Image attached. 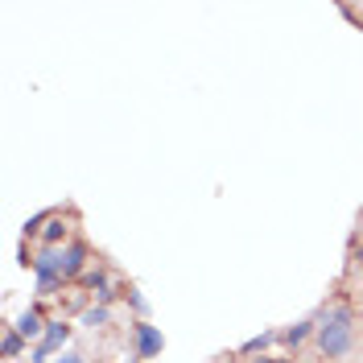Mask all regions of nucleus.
I'll return each instance as SVG.
<instances>
[{
  "instance_id": "obj_11",
  "label": "nucleus",
  "mask_w": 363,
  "mask_h": 363,
  "mask_svg": "<svg viewBox=\"0 0 363 363\" xmlns=\"http://www.w3.org/2000/svg\"><path fill=\"white\" fill-rule=\"evenodd\" d=\"M62 363H83V360H79V355H66V360H62Z\"/></svg>"
},
{
  "instance_id": "obj_5",
  "label": "nucleus",
  "mask_w": 363,
  "mask_h": 363,
  "mask_svg": "<svg viewBox=\"0 0 363 363\" xmlns=\"http://www.w3.org/2000/svg\"><path fill=\"white\" fill-rule=\"evenodd\" d=\"M13 330H17L21 339H38V334H42V314H38V310H25V314L17 318Z\"/></svg>"
},
{
  "instance_id": "obj_7",
  "label": "nucleus",
  "mask_w": 363,
  "mask_h": 363,
  "mask_svg": "<svg viewBox=\"0 0 363 363\" xmlns=\"http://www.w3.org/2000/svg\"><path fill=\"white\" fill-rule=\"evenodd\" d=\"M58 239H66V223L54 215V219L45 223V244H58Z\"/></svg>"
},
{
  "instance_id": "obj_8",
  "label": "nucleus",
  "mask_w": 363,
  "mask_h": 363,
  "mask_svg": "<svg viewBox=\"0 0 363 363\" xmlns=\"http://www.w3.org/2000/svg\"><path fill=\"white\" fill-rule=\"evenodd\" d=\"M21 343H25V339H21L17 330H8V334H4V343H0V351L13 360V355H21Z\"/></svg>"
},
{
  "instance_id": "obj_12",
  "label": "nucleus",
  "mask_w": 363,
  "mask_h": 363,
  "mask_svg": "<svg viewBox=\"0 0 363 363\" xmlns=\"http://www.w3.org/2000/svg\"><path fill=\"white\" fill-rule=\"evenodd\" d=\"M256 363H289V360H256Z\"/></svg>"
},
{
  "instance_id": "obj_3",
  "label": "nucleus",
  "mask_w": 363,
  "mask_h": 363,
  "mask_svg": "<svg viewBox=\"0 0 363 363\" xmlns=\"http://www.w3.org/2000/svg\"><path fill=\"white\" fill-rule=\"evenodd\" d=\"M66 339H71V326H66V322H50V326H45V334H42V347H38V355H34L29 363H45V351L62 347Z\"/></svg>"
},
{
  "instance_id": "obj_6",
  "label": "nucleus",
  "mask_w": 363,
  "mask_h": 363,
  "mask_svg": "<svg viewBox=\"0 0 363 363\" xmlns=\"http://www.w3.org/2000/svg\"><path fill=\"white\" fill-rule=\"evenodd\" d=\"M314 330H318L314 322H302V326H289V330H285V343H289V347H302V343H306V339H310Z\"/></svg>"
},
{
  "instance_id": "obj_2",
  "label": "nucleus",
  "mask_w": 363,
  "mask_h": 363,
  "mask_svg": "<svg viewBox=\"0 0 363 363\" xmlns=\"http://www.w3.org/2000/svg\"><path fill=\"white\" fill-rule=\"evenodd\" d=\"M133 334H136V355H140V360H153V355L161 351V330H157V326H149V322H136Z\"/></svg>"
},
{
  "instance_id": "obj_1",
  "label": "nucleus",
  "mask_w": 363,
  "mask_h": 363,
  "mask_svg": "<svg viewBox=\"0 0 363 363\" xmlns=\"http://www.w3.org/2000/svg\"><path fill=\"white\" fill-rule=\"evenodd\" d=\"M355 314L347 310V306H334L326 322L318 326V347H322V355L326 360H343L347 351H351V339H355Z\"/></svg>"
},
{
  "instance_id": "obj_4",
  "label": "nucleus",
  "mask_w": 363,
  "mask_h": 363,
  "mask_svg": "<svg viewBox=\"0 0 363 363\" xmlns=\"http://www.w3.org/2000/svg\"><path fill=\"white\" fill-rule=\"evenodd\" d=\"M58 265H62V276H79L83 265H87V248H83V244H71V248L62 252V260H58Z\"/></svg>"
},
{
  "instance_id": "obj_9",
  "label": "nucleus",
  "mask_w": 363,
  "mask_h": 363,
  "mask_svg": "<svg viewBox=\"0 0 363 363\" xmlns=\"http://www.w3.org/2000/svg\"><path fill=\"white\" fill-rule=\"evenodd\" d=\"M269 343H272V334H260V339H248V343H244V355H256V351H265Z\"/></svg>"
},
{
  "instance_id": "obj_10",
  "label": "nucleus",
  "mask_w": 363,
  "mask_h": 363,
  "mask_svg": "<svg viewBox=\"0 0 363 363\" xmlns=\"http://www.w3.org/2000/svg\"><path fill=\"white\" fill-rule=\"evenodd\" d=\"M108 310H103V306H99V310H87V314H83V322H87V326H108Z\"/></svg>"
}]
</instances>
